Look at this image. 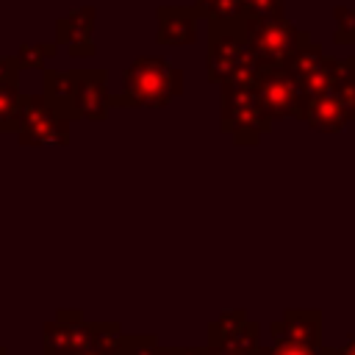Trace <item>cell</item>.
Returning <instances> with one entry per match:
<instances>
[{"label":"cell","mask_w":355,"mask_h":355,"mask_svg":"<svg viewBox=\"0 0 355 355\" xmlns=\"http://www.w3.org/2000/svg\"><path fill=\"white\" fill-rule=\"evenodd\" d=\"M316 355H344V352H341V347H319Z\"/></svg>","instance_id":"cell-27"},{"label":"cell","mask_w":355,"mask_h":355,"mask_svg":"<svg viewBox=\"0 0 355 355\" xmlns=\"http://www.w3.org/2000/svg\"><path fill=\"white\" fill-rule=\"evenodd\" d=\"M19 83H0V133H17V114H19Z\"/></svg>","instance_id":"cell-17"},{"label":"cell","mask_w":355,"mask_h":355,"mask_svg":"<svg viewBox=\"0 0 355 355\" xmlns=\"http://www.w3.org/2000/svg\"><path fill=\"white\" fill-rule=\"evenodd\" d=\"M205 355H263V347H255V349H230V347H219V344H205Z\"/></svg>","instance_id":"cell-24"},{"label":"cell","mask_w":355,"mask_h":355,"mask_svg":"<svg viewBox=\"0 0 355 355\" xmlns=\"http://www.w3.org/2000/svg\"><path fill=\"white\" fill-rule=\"evenodd\" d=\"M69 125H72V119L64 116L42 92L19 94V114H17V141L19 144L64 147V144H69Z\"/></svg>","instance_id":"cell-4"},{"label":"cell","mask_w":355,"mask_h":355,"mask_svg":"<svg viewBox=\"0 0 355 355\" xmlns=\"http://www.w3.org/2000/svg\"><path fill=\"white\" fill-rule=\"evenodd\" d=\"M200 14V19H244V6L241 0H194L191 3Z\"/></svg>","instance_id":"cell-15"},{"label":"cell","mask_w":355,"mask_h":355,"mask_svg":"<svg viewBox=\"0 0 355 355\" xmlns=\"http://www.w3.org/2000/svg\"><path fill=\"white\" fill-rule=\"evenodd\" d=\"M333 19H336L333 42L336 44H355V6H336Z\"/></svg>","instance_id":"cell-19"},{"label":"cell","mask_w":355,"mask_h":355,"mask_svg":"<svg viewBox=\"0 0 355 355\" xmlns=\"http://www.w3.org/2000/svg\"><path fill=\"white\" fill-rule=\"evenodd\" d=\"M247 322V311H227V313H222L216 322H211L208 324V344H219V341H225L230 333H236L241 324Z\"/></svg>","instance_id":"cell-18"},{"label":"cell","mask_w":355,"mask_h":355,"mask_svg":"<svg viewBox=\"0 0 355 355\" xmlns=\"http://www.w3.org/2000/svg\"><path fill=\"white\" fill-rule=\"evenodd\" d=\"M341 352H344V355H355V336L347 338V344L341 347Z\"/></svg>","instance_id":"cell-28"},{"label":"cell","mask_w":355,"mask_h":355,"mask_svg":"<svg viewBox=\"0 0 355 355\" xmlns=\"http://www.w3.org/2000/svg\"><path fill=\"white\" fill-rule=\"evenodd\" d=\"M319 347H308L300 341H272L269 347H263V355H316Z\"/></svg>","instance_id":"cell-22"},{"label":"cell","mask_w":355,"mask_h":355,"mask_svg":"<svg viewBox=\"0 0 355 355\" xmlns=\"http://www.w3.org/2000/svg\"><path fill=\"white\" fill-rule=\"evenodd\" d=\"M272 341H300L308 347H322V313L316 308H288L280 322L269 324Z\"/></svg>","instance_id":"cell-11"},{"label":"cell","mask_w":355,"mask_h":355,"mask_svg":"<svg viewBox=\"0 0 355 355\" xmlns=\"http://www.w3.org/2000/svg\"><path fill=\"white\" fill-rule=\"evenodd\" d=\"M172 355H205V347H172Z\"/></svg>","instance_id":"cell-26"},{"label":"cell","mask_w":355,"mask_h":355,"mask_svg":"<svg viewBox=\"0 0 355 355\" xmlns=\"http://www.w3.org/2000/svg\"><path fill=\"white\" fill-rule=\"evenodd\" d=\"M0 355H8V352H6V347H0Z\"/></svg>","instance_id":"cell-29"},{"label":"cell","mask_w":355,"mask_h":355,"mask_svg":"<svg viewBox=\"0 0 355 355\" xmlns=\"http://www.w3.org/2000/svg\"><path fill=\"white\" fill-rule=\"evenodd\" d=\"M0 83H19V61L14 55H0Z\"/></svg>","instance_id":"cell-23"},{"label":"cell","mask_w":355,"mask_h":355,"mask_svg":"<svg viewBox=\"0 0 355 355\" xmlns=\"http://www.w3.org/2000/svg\"><path fill=\"white\" fill-rule=\"evenodd\" d=\"M55 319H61V322H78V319H83V311H58L55 313Z\"/></svg>","instance_id":"cell-25"},{"label":"cell","mask_w":355,"mask_h":355,"mask_svg":"<svg viewBox=\"0 0 355 355\" xmlns=\"http://www.w3.org/2000/svg\"><path fill=\"white\" fill-rule=\"evenodd\" d=\"M75 86H78V69H44L42 78V94L69 119H75Z\"/></svg>","instance_id":"cell-13"},{"label":"cell","mask_w":355,"mask_h":355,"mask_svg":"<svg viewBox=\"0 0 355 355\" xmlns=\"http://www.w3.org/2000/svg\"><path fill=\"white\" fill-rule=\"evenodd\" d=\"M183 94V69L161 55H139L122 72L119 94H111V108H164Z\"/></svg>","instance_id":"cell-1"},{"label":"cell","mask_w":355,"mask_h":355,"mask_svg":"<svg viewBox=\"0 0 355 355\" xmlns=\"http://www.w3.org/2000/svg\"><path fill=\"white\" fill-rule=\"evenodd\" d=\"M252 58L247 44L244 19H211L208 22V55L205 75L211 83H227L241 64Z\"/></svg>","instance_id":"cell-5"},{"label":"cell","mask_w":355,"mask_h":355,"mask_svg":"<svg viewBox=\"0 0 355 355\" xmlns=\"http://www.w3.org/2000/svg\"><path fill=\"white\" fill-rule=\"evenodd\" d=\"M92 344V322H61L53 319L42 327V352L44 355H75Z\"/></svg>","instance_id":"cell-12"},{"label":"cell","mask_w":355,"mask_h":355,"mask_svg":"<svg viewBox=\"0 0 355 355\" xmlns=\"http://www.w3.org/2000/svg\"><path fill=\"white\" fill-rule=\"evenodd\" d=\"M219 128L230 133L233 144L252 147L272 128V116L263 111L258 86L250 83H222L219 92Z\"/></svg>","instance_id":"cell-2"},{"label":"cell","mask_w":355,"mask_h":355,"mask_svg":"<svg viewBox=\"0 0 355 355\" xmlns=\"http://www.w3.org/2000/svg\"><path fill=\"white\" fill-rule=\"evenodd\" d=\"M197 22L200 14L194 6H158L155 11V36L158 44L166 47H186L197 42Z\"/></svg>","instance_id":"cell-9"},{"label":"cell","mask_w":355,"mask_h":355,"mask_svg":"<svg viewBox=\"0 0 355 355\" xmlns=\"http://www.w3.org/2000/svg\"><path fill=\"white\" fill-rule=\"evenodd\" d=\"M247 28V44L252 58L261 64V69H283L286 61L305 47L311 33L305 28H297L286 17H263V19H244Z\"/></svg>","instance_id":"cell-3"},{"label":"cell","mask_w":355,"mask_h":355,"mask_svg":"<svg viewBox=\"0 0 355 355\" xmlns=\"http://www.w3.org/2000/svg\"><path fill=\"white\" fill-rule=\"evenodd\" d=\"M122 355H172V347H161L155 336H128Z\"/></svg>","instance_id":"cell-20"},{"label":"cell","mask_w":355,"mask_h":355,"mask_svg":"<svg viewBox=\"0 0 355 355\" xmlns=\"http://www.w3.org/2000/svg\"><path fill=\"white\" fill-rule=\"evenodd\" d=\"M300 119L311 128V130H319V133H338L344 130L352 116L344 105V100L330 89L324 94H313L302 103V111H300Z\"/></svg>","instance_id":"cell-10"},{"label":"cell","mask_w":355,"mask_h":355,"mask_svg":"<svg viewBox=\"0 0 355 355\" xmlns=\"http://www.w3.org/2000/svg\"><path fill=\"white\" fill-rule=\"evenodd\" d=\"M258 97H261L263 111L272 116V122L286 119V116L300 119L302 92H300V83L286 69H263L258 80Z\"/></svg>","instance_id":"cell-6"},{"label":"cell","mask_w":355,"mask_h":355,"mask_svg":"<svg viewBox=\"0 0 355 355\" xmlns=\"http://www.w3.org/2000/svg\"><path fill=\"white\" fill-rule=\"evenodd\" d=\"M244 19H263V17H283V0H241Z\"/></svg>","instance_id":"cell-21"},{"label":"cell","mask_w":355,"mask_h":355,"mask_svg":"<svg viewBox=\"0 0 355 355\" xmlns=\"http://www.w3.org/2000/svg\"><path fill=\"white\" fill-rule=\"evenodd\" d=\"M322 58H324L322 47H319L316 42H308L305 47H300V50L286 61V67H283V69H286L297 83H302V80H305V78L319 67V61H322Z\"/></svg>","instance_id":"cell-14"},{"label":"cell","mask_w":355,"mask_h":355,"mask_svg":"<svg viewBox=\"0 0 355 355\" xmlns=\"http://www.w3.org/2000/svg\"><path fill=\"white\" fill-rule=\"evenodd\" d=\"M58 53L55 42H28V44H19L17 50V61H19V69H42L47 58H53Z\"/></svg>","instance_id":"cell-16"},{"label":"cell","mask_w":355,"mask_h":355,"mask_svg":"<svg viewBox=\"0 0 355 355\" xmlns=\"http://www.w3.org/2000/svg\"><path fill=\"white\" fill-rule=\"evenodd\" d=\"M94 17V6H78L55 22V44H64L69 58H92L97 53Z\"/></svg>","instance_id":"cell-7"},{"label":"cell","mask_w":355,"mask_h":355,"mask_svg":"<svg viewBox=\"0 0 355 355\" xmlns=\"http://www.w3.org/2000/svg\"><path fill=\"white\" fill-rule=\"evenodd\" d=\"M111 111V89L105 69H78L75 86V119L103 122Z\"/></svg>","instance_id":"cell-8"}]
</instances>
